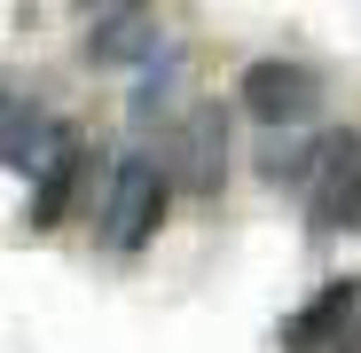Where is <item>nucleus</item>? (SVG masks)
I'll use <instances>...</instances> for the list:
<instances>
[{
    "label": "nucleus",
    "instance_id": "1",
    "mask_svg": "<svg viewBox=\"0 0 361 353\" xmlns=\"http://www.w3.org/2000/svg\"><path fill=\"white\" fill-rule=\"evenodd\" d=\"M165 204H173V173L165 157H118L110 181H102V244L110 252H142L149 235L165 228Z\"/></svg>",
    "mask_w": 361,
    "mask_h": 353
},
{
    "label": "nucleus",
    "instance_id": "2",
    "mask_svg": "<svg viewBox=\"0 0 361 353\" xmlns=\"http://www.w3.org/2000/svg\"><path fill=\"white\" fill-rule=\"evenodd\" d=\"M235 102H244V118H259V126H307L322 110V71L290 63V55H259V63H244V79H235Z\"/></svg>",
    "mask_w": 361,
    "mask_h": 353
},
{
    "label": "nucleus",
    "instance_id": "3",
    "mask_svg": "<svg viewBox=\"0 0 361 353\" xmlns=\"http://www.w3.org/2000/svg\"><path fill=\"white\" fill-rule=\"evenodd\" d=\"M361 220V134H330L307 173V235H345Z\"/></svg>",
    "mask_w": 361,
    "mask_h": 353
},
{
    "label": "nucleus",
    "instance_id": "4",
    "mask_svg": "<svg viewBox=\"0 0 361 353\" xmlns=\"http://www.w3.org/2000/svg\"><path fill=\"white\" fill-rule=\"evenodd\" d=\"M165 173H173L180 189L212 197L228 181V118L220 110H180L173 134H165Z\"/></svg>",
    "mask_w": 361,
    "mask_h": 353
},
{
    "label": "nucleus",
    "instance_id": "5",
    "mask_svg": "<svg viewBox=\"0 0 361 353\" xmlns=\"http://www.w3.org/2000/svg\"><path fill=\"white\" fill-rule=\"evenodd\" d=\"M353 322H361V275L322 283L314 299H307V314L283 330V353H322V345H338V353H345V330H353Z\"/></svg>",
    "mask_w": 361,
    "mask_h": 353
},
{
    "label": "nucleus",
    "instance_id": "6",
    "mask_svg": "<svg viewBox=\"0 0 361 353\" xmlns=\"http://www.w3.org/2000/svg\"><path fill=\"white\" fill-rule=\"evenodd\" d=\"M165 39L149 32V16L142 8H110V16H87V39H79V55L94 71H126V63H149Z\"/></svg>",
    "mask_w": 361,
    "mask_h": 353
},
{
    "label": "nucleus",
    "instance_id": "7",
    "mask_svg": "<svg viewBox=\"0 0 361 353\" xmlns=\"http://www.w3.org/2000/svg\"><path fill=\"white\" fill-rule=\"evenodd\" d=\"M63 142H71V134L55 126L47 110H32L24 94H8V173H16V181H39V173L55 165V149H63Z\"/></svg>",
    "mask_w": 361,
    "mask_h": 353
},
{
    "label": "nucleus",
    "instance_id": "8",
    "mask_svg": "<svg viewBox=\"0 0 361 353\" xmlns=\"http://www.w3.org/2000/svg\"><path fill=\"white\" fill-rule=\"evenodd\" d=\"M322 142H330V134H322ZM322 142H314L307 126H267V142H259V173H267V181H298V189H307V173H314Z\"/></svg>",
    "mask_w": 361,
    "mask_h": 353
},
{
    "label": "nucleus",
    "instance_id": "9",
    "mask_svg": "<svg viewBox=\"0 0 361 353\" xmlns=\"http://www.w3.org/2000/svg\"><path fill=\"white\" fill-rule=\"evenodd\" d=\"M71 189H79V142H63V149H55V165L32 181V204H24V220H32V228H55V220L71 212Z\"/></svg>",
    "mask_w": 361,
    "mask_h": 353
},
{
    "label": "nucleus",
    "instance_id": "10",
    "mask_svg": "<svg viewBox=\"0 0 361 353\" xmlns=\"http://www.w3.org/2000/svg\"><path fill=\"white\" fill-rule=\"evenodd\" d=\"M173 102H180V47H157L134 79V126H157Z\"/></svg>",
    "mask_w": 361,
    "mask_h": 353
},
{
    "label": "nucleus",
    "instance_id": "11",
    "mask_svg": "<svg viewBox=\"0 0 361 353\" xmlns=\"http://www.w3.org/2000/svg\"><path fill=\"white\" fill-rule=\"evenodd\" d=\"M110 8H142V0H87V16H110Z\"/></svg>",
    "mask_w": 361,
    "mask_h": 353
}]
</instances>
